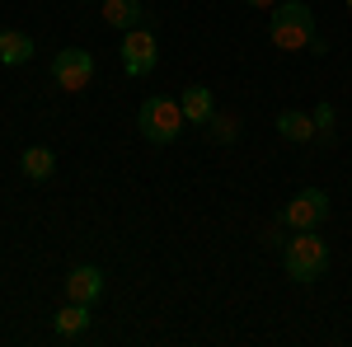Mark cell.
<instances>
[{"label": "cell", "mask_w": 352, "mask_h": 347, "mask_svg": "<svg viewBox=\"0 0 352 347\" xmlns=\"http://www.w3.org/2000/svg\"><path fill=\"white\" fill-rule=\"evenodd\" d=\"M268 38L282 47V52H305V47H315V52H324V43L315 38V14L300 5V0H277L272 5V19H268Z\"/></svg>", "instance_id": "1"}, {"label": "cell", "mask_w": 352, "mask_h": 347, "mask_svg": "<svg viewBox=\"0 0 352 347\" xmlns=\"http://www.w3.org/2000/svg\"><path fill=\"white\" fill-rule=\"evenodd\" d=\"M136 127H141L146 141H155V146H174L184 136V127H188V117H184L179 99L155 94V99H146V104L136 108Z\"/></svg>", "instance_id": "2"}, {"label": "cell", "mask_w": 352, "mask_h": 347, "mask_svg": "<svg viewBox=\"0 0 352 347\" xmlns=\"http://www.w3.org/2000/svg\"><path fill=\"white\" fill-rule=\"evenodd\" d=\"M282 267L292 282H315L329 267V244L315 230H296V240H287V249H282Z\"/></svg>", "instance_id": "3"}, {"label": "cell", "mask_w": 352, "mask_h": 347, "mask_svg": "<svg viewBox=\"0 0 352 347\" xmlns=\"http://www.w3.org/2000/svg\"><path fill=\"white\" fill-rule=\"evenodd\" d=\"M118 56H122V71H127L132 80L151 76V71H155V61H160V52H155V33H151V28H141V24L127 28V33H122Z\"/></svg>", "instance_id": "4"}, {"label": "cell", "mask_w": 352, "mask_h": 347, "mask_svg": "<svg viewBox=\"0 0 352 347\" xmlns=\"http://www.w3.org/2000/svg\"><path fill=\"white\" fill-rule=\"evenodd\" d=\"M52 80H56V89H66V94L89 89V80H94V56L85 52V47H66V52H56L52 56Z\"/></svg>", "instance_id": "5"}, {"label": "cell", "mask_w": 352, "mask_h": 347, "mask_svg": "<svg viewBox=\"0 0 352 347\" xmlns=\"http://www.w3.org/2000/svg\"><path fill=\"white\" fill-rule=\"evenodd\" d=\"M324 216H329V197L320 188H305V192H296V197L282 207L277 225H287V230H315Z\"/></svg>", "instance_id": "6"}, {"label": "cell", "mask_w": 352, "mask_h": 347, "mask_svg": "<svg viewBox=\"0 0 352 347\" xmlns=\"http://www.w3.org/2000/svg\"><path fill=\"white\" fill-rule=\"evenodd\" d=\"M99 295H104V272H99V267H71V272H66V300L94 305Z\"/></svg>", "instance_id": "7"}, {"label": "cell", "mask_w": 352, "mask_h": 347, "mask_svg": "<svg viewBox=\"0 0 352 347\" xmlns=\"http://www.w3.org/2000/svg\"><path fill=\"white\" fill-rule=\"evenodd\" d=\"M52 328H56V338L76 343L80 333H89V305H80V300H66V305L52 315Z\"/></svg>", "instance_id": "8"}, {"label": "cell", "mask_w": 352, "mask_h": 347, "mask_svg": "<svg viewBox=\"0 0 352 347\" xmlns=\"http://www.w3.org/2000/svg\"><path fill=\"white\" fill-rule=\"evenodd\" d=\"M179 108H184L188 127H207V122H212V113H217L212 89H202V85H188V89H184V99H179Z\"/></svg>", "instance_id": "9"}, {"label": "cell", "mask_w": 352, "mask_h": 347, "mask_svg": "<svg viewBox=\"0 0 352 347\" xmlns=\"http://www.w3.org/2000/svg\"><path fill=\"white\" fill-rule=\"evenodd\" d=\"M277 136L282 141H315V117L300 108H282L277 113Z\"/></svg>", "instance_id": "10"}, {"label": "cell", "mask_w": 352, "mask_h": 347, "mask_svg": "<svg viewBox=\"0 0 352 347\" xmlns=\"http://www.w3.org/2000/svg\"><path fill=\"white\" fill-rule=\"evenodd\" d=\"M146 19V10H141V0H104V24H113V28H136Z\"/></svg>", "instance_id": "11"}, {"label": "cell", "mask_w": 352, "mask_h": 347, "mask_svg": "<svg viewBox=\"0 0 352 347\" xmlns=\"http://www.w3.org/2000/svg\"><path fill=\"white\" fill-rule=\"evenodd\" d=\"M0 61L5 66H28L33 61V38L28 33H0Z\"/></svg>", "instance_id": "12"}, {"label": "cell", "mask_w": 352, "mask_h": 347, "mask_svg": "<svg viewBox=\"0 0 352 347\" xmlns=\"http://www.w3.org/2000/svg\"><path fill=\"white\" fill-rule=\"evenodd\" d=\"M19 164H24V174L33 179V183H43V179H52V174H56V155L47 150V146H28Z\"/></svg>", "instance_id": "13"}, {"label": "cell", "mask_w": 352, "mask_h": 347, "mask_svg": "<svg viewBox=\"0 0 352 347\" xmlns=\"http://www.w3.org/2000/svg\"><path fill=\"white\" fill-rule=\"evenodd\" d=\"M207 127H212L217 141H235V136H240V117H235V113H212Z\"/></svg>", "instance_id": "14"}, {"label": "cell", "mask_w": 352, "mask_h": 347, "mask_svg": "<svg viewBox=\"0 0 352 347\" xmlns=\"http://www.w3.org/2000/svg\"><path fill=\"white\" fill-rule=\"evenodd\" d=\"M315 132H320V136H329V132H333V108H329V104H320V108H315Z\"/></svg>", "instance_id": "15"}, {"label": "cell", "mask_w": 352, "mask_h": 347, "mask_svg": "<svg viewBox=\"0 0 352 347\" xmlns=\"http://www.w3.org/2000/svg\"><path fill=\"white\" fill-rule=\"evenodd\" d=\"M249 5H254V10H272L277 0H249Z\"/></svg>", "instance_id": "16"}, {"label": "cell", "mask_w": 352, "mask_h": 347, "mask_svg": "<svg viewBox=\"0 0 352 347\" xmlns=\"http://www.w3.org/2000/svg\"><path fill=\"white\" fill-rule=\"evenodd\" d=\"M348 5H352V0H348Z\"/></svg>", "instance_id": "17"}]
</instances>
